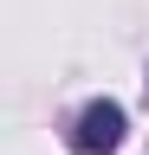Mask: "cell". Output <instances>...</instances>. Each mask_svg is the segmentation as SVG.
Returning <instances> with one entry per match:
<instances>
[{
  "label": "cell",
  "mask_w": 149,
  "mask_h": 155,
  "mask_svg": "<svg viewBox=\"0 0 149 155\" xmlns=\"http://www.w3.org/2000/svg\"><path fill=\"white\" fill-rule=\"evenodd\" d=\"M117 142H123V104H110V97L84 104L78 129H71V149L78 155H117Z\"/></svg>",
  "instance_id": "obj_1"
}]
</instances>
